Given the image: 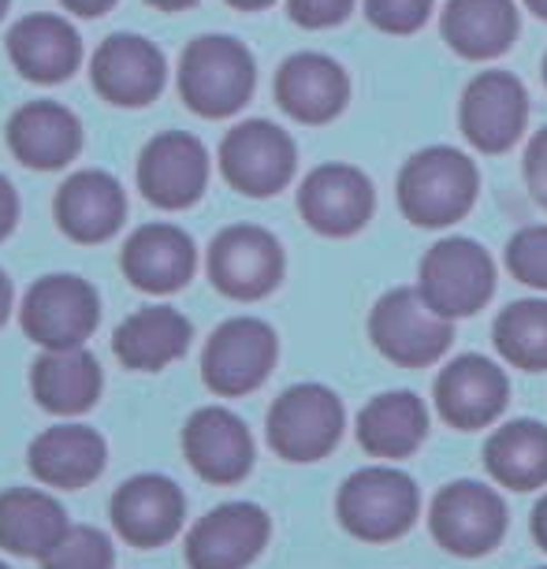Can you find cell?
<instances>
[{"mask_svg":"<svg viewBox=\"0 0 547 569\" xmlns=\"http://www.w3.org/2000/svg\"><path fill=\"white\" fill-rule=\"evenodd\" d=\"M477 190L480 171L455 146L417 149L395 182L399 209L414 228H450L477 206Z\"/></svg>","mask_w":547,"mask_h":569,"instance_id":"6da1fadb","label":"cell"},{"mask_svg":"<svg viewBox=\"0 0 547 569\" xmlns=\"http://www.w3.org/2000/svg\"><path fill=\"white\" fill-rule=\"evenodd\" d=\"M179 98L195 116L206 120H228L242 112L253 98L257 63L253 52L239 38L228 34H201L182 49L179 57Z\"/></svg>","mask_w":547,"mask_h":569,"instance_id":"7a4b0ae2","label":"cell"},{"mask_svg":"<svg viewBox=\"0 0 547 569\" xmlns=\"http://www.w3.org/2000/svg\"><path fill=\"white\" fill-rule=\"evenodd\" d=\"M421 496L414 477L395 466H365L350 472L339 488V525L365 543H388L414 529Z\"/></svg>","mask_w":547,"mask_h":569,"instance_id":"3957f363","label":"cell"},{"mask_svg":"<svg viewBox=\"0 0 547 569\" xmlns=\"http://www.w3.org/2000/svg\"><path fill=\"white\" fill-rule=\"evenodd\" d=\"M417 291L425 302L447 320L474 317L496 295V264L488 250L474 239H439L432 250L421 257L417 268Z\"/></svg>","mask_w":547,"mask_h":569,"instance_id":"277c9868","label":"cell"},{"mask_svg":"<svg viewBox=\"0 0 547 569\" xmlns=\"http://www.w3.org/2000/svg\"><path fill=\"white\" fill-rule=\"evenodd\" d=\"M369 339L388 361L402 365V369H425L447 353L455 328L425 302L417 287H395L372 306Z\"/></svg>","mask_w":547,"mask_h":569,"instance_id":"5b68a950","label":"cell"},{"mask_svg":"<svg viewBox=\"0 0 547 569\" xmlns=\"http://www.w3.org/2000/svg\"><path fill=\"white\" fill-rule=\"evenodd\" d=\"M342 402L325 383H295L268 410V447L287 461H320L342 439Z\"/></svg>","mask_w":547,"mask_h":569,"instance_id":"8992f818","label":"cell"},{"mask_svg":"<svg viewBox=\"0 0 547 569\" xmlns=\"http://www.w3.org/2000/svg\"><path fill=\"white\" fill-rule=\"evenodd\" d=\"M280 342L261 317H231L212 331L201 353V380L220 399H239L257 391L276 369Z\"/></svg>","mask_w":547,"mask_h":569,"instance_id":"52a82bcc","label":"cell"},{"mask_svg":"<svg viewBox=\"0 0 547 569\" xmlns=\"http://www.w3.org/2000/svg\"><path fill=\"white\" fill-rule=\"evenodd\" d=\"M428 529L444 551L458 558H480L496 551L507 536V502L480 480H455L439 488L428 507Z\"/></svg>","mask_w":547,"mask_h":569,"instance_id":"ba28073f","label":"cell"},{"mask_svg":"<svg viewBox=\"0 0 547 569\" xmlns=\"http://www.w3.org/2000/svg\"><path fill=\"white\" fill-rule=\"evenodd\" d=\"M101 320V298L79 276H41L23 298L19 325L41 350H71L93 336Z\"/></svg>","mask_w":547,"mask_h":569,"instance_id":"9c48e42d","label":"cell"},{"mask_svg":"<svg viewBox=\"0 0 547 569\" xmlns=\"http://www.w3.org/2000/svg\"><path fill=\"white\" fill-rule=\"evenodd\" d=\"M209 279L223 298L257 302L284 279V246L268 228L231 223L209 242Z\"/></svg>","mask_w":547,"mask_h":569,"instance_id":"30bf717a","label":"cell"},{"mask_svg":"<svg viewBox=\"0 0 547 569\" xmlns=\"http://www.w3.org/2000/svg\"><path fill=\"white\" fill-rule=\"evenodd\" d=\"M298 146L284 127L268 120L235 123L220 142V171L246 198H272L295 179Z\"/></svg>","mask_w":547,"mask_h":569,"instance_id":"8fae6325","label":"cell"},{"mask_svg":"<svg viewBox=\"0 0 547 569\" xmlns=\"http://www.w3.org/2000/svg\"><path fill=\"white\" fill-rule=\"evenodd\" d=\"M529 123V93L510 71H480L466 82L458 101V127L477 153L499 157L518 142Z\"/></svg>","mask_w":547,"mask_h":569,"instance_id":"7c38bea8","label":"cell"},{"mask_svg":"<svg viewBox=\"0 0 547 569\" xmlns=\"http://www.w3.org/2000/svg\"><path fill=\"white\" fill-rule=\"evenodd\" d=\"M209 187V153L201 138L187 131H165L149 138L138 157V190L149 206L179 212L198 206Z\"/></svg>","mask_w":547,"mask_h":569,"instance_id":"4fadbf2b","label":"cell"},{"mask_svg":"<svg viewBox=\"0 0 547 569\" xmlns=\"http://www.w3.org/2000/svg\"><path fill=\"white\" fill-rule=\"evenodd\" d=\"M377 209V190L369 176L354 164H317L298 187V212L317 234L328 239H350Z\"/></svg>","mask_w":547,"mask_h":569,"instance_id":"5bb4252c","label":"cell"},{"mask_svg":"<svg viewBox=\"0 0 547 569\" xmlns=\"http://www.w3.org/2000/svg\"><path fill=\"white\" fill-rule=\"evenodd\" d=\"M90 79L93 90L116 109H146L165 90L168 60L142 34H112L93 52Z\"/></svg>","mask_w":547,"mask_h":569,"instance_id":"9a60e30c","label":"cell"},{"mask_svg":"<svg viewBox=\"0 0 547 569\" xmlns=\"http://www.w3.org/2000/svg\"><path fill=\"white\" fill-rule=\"evenodd\" d=\"M436 410L458 432L488 428L507 410L510 380L496 361L485 353H463L447 361L436 376Z\"/></svg>","mask_w":547,"mask_h":569,"instance_id":"2e32d148","label":"cell"},{"mask_svg":"<svg viewBox=\"0 0 547 569\" xmlns=\"http://www.w3.org/2000/svg\"><path fill=\"white\" fill-rule=\"evenodd\" d=\"M272 521L257 502H223L209 510L187 536L190 569H246L265 551Z\"/></svg>","mask_w":547,"mask_h":569,"instance_id":"e0dca14e","label":"cell"},{"mask_svg":"<svg viewBox=\"0 0 547 569\" xmlns=\"http://www.w3.org/2000/svg\"><path fill=\"white\" fill-rule=\"evenodd\" d=\"M182 455L209 485H239L253 469V436L242 417L223 406H206L182 428Z\"/></svg>","mask_w":547,"mask_h":569,"instance_id":"ac0fdd59","label":"cell"},{"mask_svg":"<svg viewBox=\"0 0 547 569\" xmlns=\"http://www.w3.org/2000/svg\"><path fill=\"white\" fill-rule=\"evenodd\" d=\"M276 101L291 120L325 127L347 109L350 79L342 63L325 57V52H295L276 71Z\"/></svg>","mask_w":547,"mask_h":569,"instance_id":"d6986e66","label":"cell"},{"mask_svg":"<svg viewBox=\"0 0 547 569\" xmlns=\"http://www.w3.org/2000/svg\"><path fill=\"white\" fill-rule=\"evenodd\" d=\"M123 276L146 295H176L195 279L198 246L176 223H142L123 246Z\"/></svg>","mask_w":547,"mask_h":569,"instance_id":"ffe728a7","label":"cell"},{"mask_svg":"<svg viewBox=\"0 0 547 569\" xmlns=\"http://www.w3.org/2000/svg\"><path fill=\"white\" fill-rule=\"evenodd\" d=\"M187 518V499L176 480L160 472L131 477L112 496V525L127 543L135 547H160L179 532Z\"/></svg>","mask_w":547,"mask_h":569,"instance_id":"44dd1931","label":"cell"},{"mask_svg":"<svg viewBox=\"0 0 547 569\" xmlns=\"http://www.w3.org/2000/svg\"><path fill=\"white\" fill-rule=\"evenodd\" d=\"M8 60L23 79L38 86L68 82L82 63V41L63 16L34 12L8 30Z\"/></svg>","mask_w":547,"mask_h":569,"instance_id":"7402d4cb","label":"cell"},{"mask_svg":"<svg viewBox=\"0 0 547 569\" xmlns=\"http://www.w3.org/2000/svg\"><path fill=\"white\" fill-rule=\"evenodd\" d=\"M8 149L34 171H60L79 157L82 123L57 101H27L8 120Z\"/></svg>","mask_w":547,"mask_h":569,"instance_id":"603a6c76","label":"cell"},{"mask_svg":"<svg viewBox=\"0 0 547 569\" xmlns=\"http://www.w3.org/2000/svg\"><path fill=\"white\" fill-rule=\"evenodd\" d=\"M127 220V198L123 187L109 171L86 168L63 182L57 194V223L71 242L98 246L112 239Z\"/></svg>","mask_w":547,"mask_h":569,"instance_id":"cb8c5ba5","label":"cell"},{"mask_svg":"<svg viewBox=\"0 0 547 569\" xmlns=\"http://www.w3.org/2000/svg\"><path fill=\"white\" fill-rule=\"evenodd\" d=\"M105 439L86 425H57L46 428L34 443H30V472L49 488H86L101 477L105 469Z\"/></svg>","mask_w":547,"mask_h":569,"instance_id":"d4e9b609","label":"cell"},{"mask_svg":"<svg viewBox=\"0 0 547 569\" xmlns=\"http://www.w3.org/2000/svg\"><path fill=\"white\" fill-rule=\"evenodd\" d=\"M195 328L190 320L171 306H146L116 328L112 350L123 369L135 372H160L165 365L179 361L190 350Z\"/></svg>","mask_w":547,"mask_h":569,"instance_id":"484cf974","label":"cell"},{"mask_svg":"<svg viewBox=\"0 0 547 569\" xmlns=\"http://www.w3.org/2000/svg\"><path fill=\"white\" fill-rule=\"evenodd\" d=\"M439 30L463 60H496L518 38L514 0H447Z\"/></svg>","mask_w":547,"mask_h":569,"instance_id":"4316f807","label":"cell"},{"mask_svg":"<svg viewBox=\"0 0 547 569\" xmlns=\"http://www.w3.org/2000/svg\"><path fill=\"white\" fill-rule=\"evenodd\" d=\"M101 365L90 350H46L30 372V391L41 410L74 417L101 399Z\"/></svg>","mask_w":547,"mask_h":569,"instance_id":"83f0119b","label":"cell"},{"mask_svg":"<svg viewBox=\"0 0 547 569\" xmlns=\"http://www.w3.org/2000/svg\"><path fill=\"white\" fill-rule=\"evenodd\" d=\"M428 436V410L414 391H384L358 413V443L365 455L399 461L410 458Z\"/></svg>","mask_w":547,"mask_h":569,"instance_id":"f1b7e54d","label":"cell"},{"mask_svg":"<svg viewBox=\"0 0 547 569\" xmlns=\"http://www.w3.org/2000/svg\"><path fill=\"white\" fill-rule=\"evenodd\" d=\"M485 466L491 480L510 491H536L547 485V425L518 417L488 436Z\"/></svg>","mask_w":547,"mask_h":569,"instance_id":"f546056e","label":"cell"},{"mask_svg":"<svg viewBox=\"0 0 547 569\" xmlns=\"http://www.w3.org/2000/svg\"><path fill=\"white\" fill-rule=\"evenodd\" d=\"M68 532L63 507L46 491L12 488L0 496V547L23 558H46Z\"/></svg>","mask_w":547,"mask_h":569,"instance_id":"4dcf8cb0","label":"cell"},{"mask_svg":"<svg viewBox=\"0 0 547 569\" xmlns=\"http://www.w3.org/2000/svg\"><path fill=\"white\" fill-rule=\"evenodd\" d=\"M503 361L521 372H547V298L510 302L491 325Z\"/></svg>","mask_w":547,"mask_h":569,"instance_id":"1f68e13d","label":"cell"},{"mask_svg":"<svg viewBox=\"0 0 547 569\" xmlns=\"http://www.w3.org/2000/svg\"><path fill=\"white\" fill-rule=\"evenodd\" d=\"M112 540L101 529H90V525H74V529L68 525L60 543L41 558L46 569H112Z\"/></svg>","mask_w":547,"mask_h":569,"instance_id":"d6a6232c","label":"cell"},{"mask_svg":"<svg viewBox=\"0 0 547 569\" xmlns=\"http://www.w3.org/2000/svg\"><path fill=\"white\" fill-rule=\"evenodd\" d=\"M507 268L525 287L547 291V223H529L507 242Z\"/></svg>","mask_w":547,"mask_h":569,"instance_id":"836d02e7","label":"cell"},{"mask_svg":"<svg viewBox=\"0 0 547 569\" xmlns=\"http://www.w3.org/2000/svg\"><path fill=\"white\" fill-rule=\"evenodd\" d=\"M428 16H432V0H365V19L384 34H417Z\"/></svg>","mask_w":547,"mask_h":569,"instance_id":"e575fe53","label":"cell"},{"mask_svg":"<svg viewBox=\"0 0 547 569\" xmlns=\"http://www.w3.org/2000/svg\"><path fill=\"white\" fill-rule=\"evenodd\" d=\"M354 12V0H287V16L306 30L339 27Z\"/></svg>","mask_w":547,"mask_h":569,"instance_id":"d590c367","label":"cell"},{"mask_svg":"<svg viewBox=\"0 0 547 569\" xmlns=\"http://www.w3.org/2000/svg\"><path fill=\"white\" fill-rule=\"evenodd\" d=\"M521 168H525V187H529L533 201L540 209H547V127L529 138Z\"/></svg>","mask_w":547,"mask_h":569,"instance_id":"8d00e7d4","label":"cell"},{"mask_svg":"<svg viewBox=\"0 0 547 569\" xmlns=\"http://www.w3.org/2000/svg\"><path fill=\"white\" fill-rule=\"evenodd\" d=\"M16 223H19V194H16L12 179L0 176V242L16 231Z\"/></svg>","mask_w":547,"mask_h":569,"instance_id":"74e56055","label":"cell"},{"mask_svg":"<svg viewBox=\"0 0 547 569\" xmlns=\"http://www.w3.org/2000/svg\"><path fill=\"white\" fill-rule=\"evenodd\" d=\"M60 4L68 8L71 16H79V19H98V16L109 12L116 0H60Z\"/></svg>","mask_w":547,"mask_h":569,"instance_id":"f35d334b","label":"cell"},{"mask_svg":"<svg viewBox=\"0 0 547 569\" xmlns=\"http://www.w3.org/2000/svg\"><path fill=\"white\" fill-rule=\"evenodd\" d=\"M529 525H533V540L547 551V496L533 507V521Z\"/></svg>","mask_w":547,"mask_h":569,"instance_id":"ab89813d","label":"cell"},{"mask_svg":"<svg viewBox=\"0 0 547 569\" xmlns=\"http://www.w3.org/2000/svg\"><path fill=\"white\" fill-rule=\"evenodd\" d=\"M8 313H12V279H8L4 268H0V328H4Z\"/></svg>","mask_w":547,"mask_h":569,"instance_id":"60d3db41","label":"cell"},{"mask_svg":"<svg viewBox=\"0 0 547 569\" xmlns=\"http://www.w3.org/2000/svg\"><path fill=\"white\" fill-rule=\"evenodd\" d=\"M146 4H153L157 12H187V8H195L198 0H146Z\"/></svg>","mask_w":547,"mask_h":569,"instance_id":"b9f144b4","label":"cell"},{"mask_svg":"<svg viewBox=\"0 0 547 569\" xmlns=\"http://www.w3.org/2000/svg\"><path fill=\"white\" fill-rule=\"evenodd\" d=\"M231 8H239V12H261V8L276 4V0H228Z\"/></svg>","mask_w":547,"mask_h":569,"instance_id":"7bdbcfd3","label":"cell"},{"mask_svg":"<svg viewBox=\"0 0 547 569\" xmlns=\"http://www.w3.org/2000/svg\"><path fill=\"white\" fill-rule=\"evenodd\" d=\"M525 8H529L536 19H544V23H547V0H525Z\"/></svg>","mask_w":547,"mask_h":569,"instance_id":"ee69618b","label":"cell"},{"mask_svg":"<svg viewBox=\"0 0 547 569\" xmlns=\"http://www.w3.org/2000/svg\"><path fill=\"white\" fill-rule=\"evenodd\" d=\"M540 74H544V86H547V52H544V68H540Z\"/></svg>","mask_w":547,"mask_h":569,"instance_id":"f6af8a7d","label":"cell"},{"mask_svg":"<svg viewBox=\"0 0 547 569\" xmlns=\"http://www.w3.org/2000/svg\"><path fill=\"white\" fill-rule=\"evenodd\" d=\"M4 12H8V0H0V19H4Z\"/></svg>","mask_w":547,"mask_h":569,"instance_id":"bcb514c9","label":"cell"},{"mask_svg":"<svg viewBox=\"0 0 547 569\" xmlns=\"http://www.w3.org/2000/svg\"><path fill=\"white\" fill-rule=\"evenodd\" d=\"M0 569H8V566H4V562H0Z\"/></svg>","mask_w":547,"mask_h":569,"instance_id":"7dc6e473","label":"cell"},{"mask_svg":"<svg viewBox=\"0 0 547 569\" xmlns=\"http://www.w3.org/2000/svg\"><path fill=\"white\" fill-rule=\"evenodd\" d=\"M544 569H547V566H544Z\"/></svg>","mask_w":547,"mask_h":569,"instance_id":"c3c4849f","label":"cell"}]
</instances>
